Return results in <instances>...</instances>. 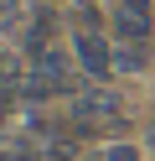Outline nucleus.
Here are the masks:
<instances>
[{
	"label": "nucleus",
	"instance_id": "3",
	"mask_svg": "<svg viewBox=\"0 0 155 161\" xmlns=\"http://www.w3.org/2000/svg\"><path fill=\"white\" fill-rule=\"evenodd\" d=\"M47 47H57V11H52V5H36L31 21L21 26V52L36 57V52H47Z\"/></svg>",
	"mask_w": 155,
	"mask_h": 161
},
{
	"label": "nucleus",
	"instance_id": "2",
	"mask_svg": "<svg viewBox=\"0 0 155 161\" xmlns=\"http://www.w3.org/2000/svg\"><path fill=\"white\" fill-rule=\"evenodd\" d=\"M72 57H78V73L88 83L114 78V36L109 31H72Z\"/></svg>",
	"mask_w": 155,
	"mask_h": 161
},
{
	"label": "nucleus",
	"instance_id": "1",
	"mask_svg": "<svg viewBox=\"0 0 155 161\" xmlns=\"http://www.w3.org/2000/svg\"><path fill=\"white\" fill-rule=\"evenodd\" d=\"M114 42H155V0H103Z\"/></svg>",
	"mask_w": 155,
	"mask_h": 161
},
{
	"label": "nucleus",
	"instance_id": "6",
	"mask_svg": "<svg viewBox=\"0 0 155 161\" xmlns=\"http://www.w3.org/2000/svg\"><path fill=\"white\" fill-rule=\"evenodd\" d=\"M26 52H10V47H0V88H21L31 73V63H21Z\"/></svg>",
	"mask_w": 155,
	"mask_h": 161
},
{
	"label": "nucleus",
	"instance_id": "7",
	"mask_svg": "<svg viewBox=\"0 0 155 161\" xmlns=\"http://www.w3.org/2000/svg\"><path fill=\"white\" fill-rule=\"evenodd\" d=\"M103 161H140V146H129V140H109V146H103Z\"/></svg>",
	"mask_w": 155,
	"mask_h": 161
},
{
	"label": "nucleus",
	"instance_id": "4",
	"mask_svg": "<svg viewBox=\"0 0 155 161\" xmlns=\"http://www.w3.org/2000/svg\"><path fill=\"white\" fill-rule=\"evenodd\" d=\"M155 42H114V73H150Z\"/></svg>",
	"mask_w": 155,
	"mask_h": 161
},
{
	"label": "nucleus",
	"instance_id": "5",
	"mask_svg": "<svg viewBox=\"0 0 155 161\" xmlns=\"http://www.w3.org/2000/svg\"><path fill=\"white\" fill-rule=\"evenodd\" d=\"M41 156H47V161H78L83 156V140L72 135V130H57V135L41 140Z\"/></svg>",
	"mask_w": 155,
	"mask_h": 161
}]
</instances>
